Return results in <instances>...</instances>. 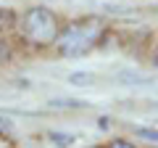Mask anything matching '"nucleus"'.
<instances>
[{
	"label": "nucleus",
	"mask_w": 158,
	"mask_h": 148,
	"mask_svg": "<svg viewBox=\"0 0 158 148\" xmlns=\"http://www.w3.org/2000/svg\"><path fill=\"white\" fill-rule=\"evenodd\" d=\"M150 61H153V66H158V37H156V42H153V50H150Z\"/></svg>",
	"instance_id": "9b49d317"
},
{
	"label": "nucleus",
	"mask_w": 158,
	"mask_h": 148,
	"mask_svg": "<svg viewBox=\"0 0 158 148\" xmlns=\"http://www.w3.org/2000/svg\"><path fill=\"white\" fill-rule=\"evenodd\" d=\"M106 148H140L137 143H132L129 137H113V140L106 143Z\"/></svg>",
	"instance_id": "1a4fd4ad"
},
{
	"label": "nucleus",
	"mask_w": 158,
	"mask_h": 148,
	"mask_svg": "<svg viewBox=\"0 0 158 148\" xmlns=\"http://www.w3.org/2000/svg\"><path fill=\"white\" fill-rule=\"evenodd\" d=\"M111 24L103 16H79L71 21H63L61 34H58L56 45V56L61 58H82L90 56L95 48H100L106 42V37L111 34Z\"/></svg>",
	"instance_id": "f257e3e1"
},
{
	"label": "nucleus",
	"mask_w": 158,
	"mask_h": 148,
	"mask_svg": "<svg viewBox=\"0 0 158 148\" xmlns=\"http://www.w3.org/2000/svg\"><path fill=\"white\" fill-rule=\"evenodd\" d=\"M135 132H137V137H145V140L158 143V130H148V127H135Z\"/></svg>",
	"instance_id": "9d476101"
},
{
	"label": "nucleus",
	"mask_w": 158,
	"mask_h": 148,
	"mask_svg": "<svg viewBox=\"0 0 158 148\" xmlns=\"http://www.w3.org/2000/svg\"><path fill=\"white\" fill-rule=\"evenodd\" d=\"M53 108H85L87 103L85 101H69V98H56V101H50Z\"/></svg>",
	"instance_id": "6e6552de"
},
{
	"label": "nucleus",
	"mask_w": 158,
	"mask_h": 148,
	"mask_svg": "<svg viewBox=\"0 0 158 148\" xmlns=\"http://www.w3.org/2000/svg\"><path fill=\"white\" fill-rule=\"evenodd\" d=\"M11 58H13V42L8 34H0V66L11 63Z\"/></svg>",
	"instance_id": "39448f33"
},
{
	"label": "nucleus",
	"mask_w": 158,
	"mask_h": 148,
	"mask_svg": "<svg viewBox=\"0 0 158 148\" xmlns=\"http://www.w3.org/2000/svg\"><path fill=\"white\" fill-rule=\"evenodd\" d=\"M48 137H50V143H56V148H71L77 143L74 135H61V132H50Z\"/></svg>",
	"instance_id": "0eeeda50"
},
{
	"label": "nucleus",
	"mask_w": 158,
	"mask_h": 148,
	"mask_svg": "<svg viewBox=\"0 0 158 148\" xmlns=\"http://www.w3.org/2000/svg\"><path fill=\"white\" fill-rule=\"evenodd\" d=\"M116 80L121 82V85H150L153 77H148V74H140V72H132V69H127V72H118Z\"/></svg>",
	"instance_id": "20e7f679"
},
{
	"label": "nucleus",
	"mask_w": 158,
	"mask_h": 148,
	"mask_svg": "<svg viewBox=\"0 0 158 148\" xmlns=\"http://www.w3.org/2000/svg\"><path fill=\"white\" fill-rule=\"evenodd\" d=\"M69 82L77 87H87V85H95V74H87V72H74L69 74Z\"/></svg>",
	"instance_id": "423d86ee"
},
{
	"label": "nucleus",
	"mask_w": 158,
	"mask_h": 148,
	"mask_svg": "<svg viewBox=\"0 0 158 148\" xmlns=\"http://www.w3.org/2000/svg\"><path fill=\"white\" fill-rule=\"evenodd\" d=\"M19 16H21L19 11L0 6V34H8V37L16 34L19 32Z\"/></svg>",
	"instance_id": "7ed1b4c3"
},
{
	"label": "nucleus",
	"mask_w": 158,
	"mask_h": 148,
	"mask_svg": "<svg viewBox=\"0 0 158 148\" xmlns=\"http://www.w3.org/2000/svg\"><path fill=\"white\" fill-rule=\"evenodd\" d=\"M61 16L48 6H29L19 16V34L32 48H53L61 34Z\"/></svg>",
	"instance_id": "f03ea898"
},
{
	"label": "nucleus",
	"mask_w": 158,
	"mask_h": 148,
	"mask_svg": "<svg viewBox=\"0 0 158 148\" xmlns=\"http://www.w3.org/2000/svg\"><path fill=\"white\" fill-rule=\"evenodd\" d=\"M85 148H106V146H85Z\"/></svg>",
	"instance_id": "f8f14e48"
}]
</instances>
